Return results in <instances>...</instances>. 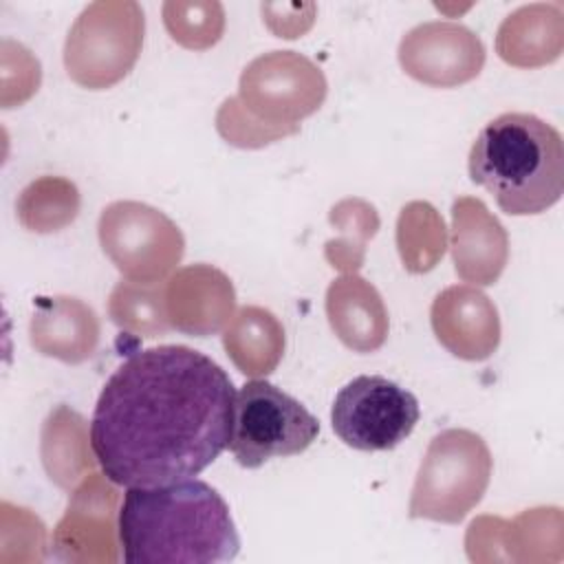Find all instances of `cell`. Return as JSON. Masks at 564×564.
Masks as SVG:
<instances>
[{
	"mask_svg": "<svg viewBox=\"0 0 564 564\" xmlns=\"http://www.w3.org/2000/svg\"><path fill=\"white\" fill-rule=\"evenodd\" d=\"M236 390L207 355L178 344L130 355L104 383L90 447L115 485L194 478L229 445Z\"/></svg>",
	"mask_w": 564,
	"mask_h": 564,
	"instance_id": "obj_1",
	"label": "cell"
},
{
	"mask_svg": "<svg viewBox=\"0 0 564 564\" xmlns=\"http://www.w3.org/2000/svg\"><path fill=\"white\" fill-rule=\"evenodd\" d=\"M117 522L128 564H214L240 549L225 498L198 478L128 487Z\"/></svg>",
	"mask_w": 564,
	"mask_h": 564,
	"instance_id": "obj_2",
	"label": "cell"
},
{
	"mask_svg": "<svg viewBox=\"0 0 564 564\" xmlns=\"http://www.w3.org/2000/svg\"><path fill=\"white\" fill-rule=\"evenodd\" d=\"M469 178L485 187L509 216H533L564 192V141L544 119L502 112L474 139Z\"/></svg>",
	"mask_w": 564,
	"mask_h": 564,
	"instance_id": "obj_3",
	"label": "cell"
},
{
	"mask_svg": "<svg viewBox=\"0 0 564 564\" xmlns=\"http://www.w3.org/2000/svg\"><path fill=\"white\" fill-rule=\"evenodd\" d=\"M491 467V452L480 434L465 427L438 432L419 465L408 507L410 518L460 522L482 500Z\"/></svg>",
	"mask_w": 564,
	"mask_h": 564,
	"instance_id": "obj_4",
	"label": "cell"
},
{
	"mask_svg": "<svg viewBox=\"0 0 564 564\" xmlns=\"http://www.w3.org/2000/svg\"><path fill=\"white\" fill-rule=\"evenodd\" d=\"M143 33L145 18L139 2H90L75 18L64 42V68L68 77L88 90L115 86L137 64Z\"/></svg>",
	"mask_w": 564,
	"mask_h": 564,
	"instance_id": "obj_5",
	"label": "cell"
},
{
	"mask_svg": "<svg viewBox=\"0 0 564 564\" xmlns=\"http://www.w3.org/2000/svg\"><path fill=\"white\" fill-rule=\"evenodd\" d=\"M317 434V419L278 386L253 379L236 392L227 447L238 465L256 469L271 458L300 454Z\"/></svg>",
	"mask_w": 564,
	"mask_h": 564,
	"instance_id": "obj_6",
	"label": "cell"
},
{
	"mask_svg": "<svg viewBox=\"0 0 564 564\" xmlns=\"http://www.w3.org/2000/svg\"><path fill=\"white\" fill-rule=\"evenodd\" d=\"M97 236L115 269L132 282L159 284L181 262L185 238L161 209L139 200H115L101 209Z\"/></svg>",
	"mask_w": 564,
	"mask_h": 564,
	"instance_id": "obj_7",
	"label": "cell"
},
{
	"mask_svg": "<svg viewBox=\"0 0 564 564\" xmlns=\"http://www.w3.org/2000/svg\"><path fill=\"white\" fill-rule=\"evenodd\" d=\"M326 77L322 68L297 51H269L251 59L238 79V101L258 121L300 130V121L311 117L326 99Z\"/></svg>",
	"mask_w": 564,
	"mask_h": 564,
	"instance_id": "obj_8",
	"label": "cell"
},
{
	"mask_svg": "<svg viewBox=\"0 0 564 564\" xmlns=\"http://www.w3.org/2000/svg\"><path fill=\"white\" fill-rule=\"evenodd\" d=\"M335 434L352 449L383 452L405 441L419 421L416 397L381 375H359L335 397Z\"/></svg>",
	"mask_w": 564,
	"mask_h": 564,
	"instance_id": "obj_9",
	"label": "cell"
},
{
	"mask_svg": "<svg viewBox=\"0 0 564 564\" xmlns=\"http://www.w3.org/2000/svg\"><path fill=\"white\" fill-rule=\"evenodd\" d=\"M399 64L416 82L454 88L471 82L485 66V44L465 24L430 20L410 29L399 42Z\"/></svg>",
	"mask_w": 564,
	"mask_h": 564,
	"instance_id": "obj_10",
	"label": "cell"
},
{
	"mask_svg": "<svg viewBox=\"0 0 564 564\" xmlns=\"http://www.w3.org/2000/svg\"><path fill=\"white\" fill-rule=\"evenodd\" d=\"M112 482V480H110ZM106 474H88L73 491L68 509L53 531L59 560L115 562L119 538V494Z\"/></svg>",
	"mask_w": 564,
	"mask_h": 564,
	"instance_id": "obj_11",
	"label": "cell"
},
{
	"mask_svg": "<svg viewBox=\"0 0 564 564\" xmlns=\"http://www.w3.org/2000/svg\"><path fill=\"white\" fill-rule=\"evenodd\" d=\"M467 555L474 562H544L562 557V511L557 507L527 509L513 520L476 518L467 529Z\"/></svg>",
	"mask_w": 564,
	"mask_h": 564,
	"instance_id": "obj_12",
	"label": "cell"
},
{
	"mask_svg": "<svg viewBox=\"0 0 564 564\" xmlns=\"http://www.w3.org/2000/svg\"><path fill=\"white\" fill-rule=\"evenodd\" d=\"M430 322L438 344L465 361L489 359L500 344L498 308L474 284L443 289L432 302Z\"/></svg>",
	"mask_w": 564,
	"mask_h": 564,
	"instance_id": "obj_13",
	"label": "cell"
},
{
	"mask_svg": "<svg viewBox=\"0 0 564 564\" xmlns=\"http://www.w3.org/2000/svg\"><path fill=\"white\" fill-rule=\"evenodd\" d=\"M165 311L172 328L207 337L223 330L234 317L236 291L227 273L198 262L181 267L163 286Z\"/></svg>",
	"mask_w": 564,
	"mask_h": 564,
	"instance_id": "obj_14",
	"label": "cell"
},
{
	"mask_svg": "<svg viewBox=\"0 0 564 564\" xmlns=\"http://www.w3.org/2000/svg\"><path fill=\"white\" fill-rule=\"evenodd\" d=\"M452 260L460 280L494 284L509 260V236L480 198L458 196L452 205Z\"/></svg>",
	"mask_w": 564,
	"mask_h": 564,
	"instance_id": "obj_15",
	"label": "cell"
},
{
	"mask_svg": "<svg viewBox=\"0 0 564 564\" xmlns=\"http://www.w3.org/2000/svg\"><path fill=\"white\" fill-rule=\"evenodd\" d=\"M101 335L97 313L73 295L37 297L33 304L31 346L64 364H82L93 357Z\"/></svg>",
	"mask_w": 564,
	"mask_h": 564,
	"instance_id": "obj_16",
	"label": "cell"
},
{
	"mask_svg": "<svg viewBox=\"0 0 564 564\" xmlns=\"http://www.w3.org/2000/svg\"><path fill=\"white\" fill-rule=\"evenodd\" d=\"M333 333L355 352H372L388 337V311L379 291L357 273H344L326 289Z\"/></svg>",
	"mask_w": 564,
	"mask_h": 564,
	"instance_id": "obj_17",
	"label": "cell"
},
{
	"mask_svg": "<svg viewBox=\"0 0 564 564\" xmlns=\"http://www.w3.org/2000/svg\"><path fill=\"white\" fill-rule=\"evenodd\" d=\"M564 48V13L557 2H533L509 13L496 33L502 62L538 68L555 62Z\"/></svg>",
	"mask_w": 564,
	"mask_h": 564,
	"instance_id": "obj_18",
	"label": "cell"
},
{
	"mask_svg": "<svg viewBox=\"0 0 564 564\" xmlns=\"http://www.w3.org/2000/svg\"><path fill=\"white\" fill-rule=\"evenodd\" d=\"M223 346L242 375L267 377L284 355V328L269 308L249 304L225 326Z\"/></svg>",
	"mask_w": 564,
	"mask_h": 564,
	"instance_id": "obj_19",
	"label": "cell"
},
{
	"mask_svg": "<svg viewBox=\"0 0 564 564\" xmlns=\"http://www.w3.org/2000/svg\"><path fill=\"white\" fill-rule=\"evenodd\" d=\"M95 460L88 452V430L82 414L68 405H57L42 427V463L48 478L70 489L93 471Z\"/></svg>",
	"mask_w": 564,
	"mask_h": 564,
	"instance_id": "obj_20",
	"label": "cell"
},
{
	"mask_svg": "<svg viewBox=\"0 0 564 564\" xmlns=\"http://www.w3.org/2000/svg\"><path fill=\"white\" fill-rule=\"evenodd\" d=\"M397 249L405 271H432L447 249V227L443 216L425 200L401 207L397 218Z\"/></svg>",
	"mask_w": 564,
	"mask_h": 564,
	"instance_id": "obj_21",
	"label": "cell"
},
{
	"mask_svg": "<svg viewBox=\"0 0 564 564\" xmlns=\"http://www.w3.org/2000/svg\"><path fill=\"white\" fill-rule=\"evenodd\" d=\"M79 189L64 176H40L18 196L15 212L24 229L51 234L68 227L79 214Z\"/></svg>",
	"mask_w": 564,
	"mask_h": 564,
	"instance_id": "obj_22",
	"label": "cell"
},
{
	"mask_svg": "<svg viewBox=\"0 0 564 564\" xmlns=\"http://www.w3.org/2000/svg\"><path fill=\"white\" fill-rule=\"evenodd\" d=\"M328 220L337 236L326 240L324 258L333 269L355 273L364 264L368 238L379 229V214L364 198H344L330 207Z\"/></svg>",
	"mask_w": 564,
	"mask_h": 564,
	"instance_id": "obj_23",
	"label": "cell"
},
{
	"mask_svg": "<svg viewBox=\"0 0 564 564\" xmlns=\"http://www.w3.org/2000/svg\"><path fill=\"white\" fill-rule=\"evenodd\" d=\"M108 315L121 330L137 337H161L172 328L161 284L119 282L110 291Z\"/></svg>",
	"mask_w": 564,
	"mask_h": 564,
	"instance_id": "obj_24",
	"label": "cell"
},
{
	"mask_svg": "<svg viewBox=\"0 0 564 564\" xmlns=\"http://www.w3.org/2000/svg\"><path fill=\"white\" fill-rule=\"evenodd\" d=\"M163 24L176 44L205 51L223 37L225 7L218 0H167Z\"/></svg>",
	"mask_w": 564,
	"mask_h": 564,
	"instance_id": "obj_25",
	"label": "cell"
},
{
	"mask_svg": "<svg viewBox=\"0 0 564 564\" xmlns=\"http://www.w3.org/2000/svg\"><path fill=\"white\" fill-rule=\"evenodd\" d=\"M216 130L218 134L236 145V148H262L269 145L278 139L291 137V130L282 128H271L256 117H251L238 101V97H227L218 112H216Z\"/></svg>",
	"mask_w": 564,
	"mask_h": 564,
	"instance_id": "obj_26",
	"label": "cell"
}]
</instances>
